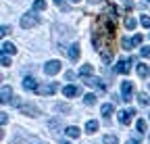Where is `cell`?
I'll return each mask as SVG.
<instances>
[{"label":"cell","instance_id":"22","mask_svg":"<svg viewBox=\"0 0 150 144\" xmlns=\"http://www.w3.org/2000/svg\"><path fill=\"white\" fill-rule=\"evenodd\" d=\"M33 11H35V13L46 11V0H33Z\"/></svg>","mask_w":150,"mask_h":144},{"label":"cell","instance_id":"41","mask_svg":"<svg viewBox=\"0 0 150 144\" xmlns=\"http://www.w3.org/2000/svg\"><path fill=\"white\" fill-rule=\"evenodd\" d=\"M146 2H148V4H150V0H146Z\"/></svg>","mask_w":150,"mask_h":144},{"label":"cell","instance_id":"6","mask_svg":"<svg viewBox=\"0 0 150 144\" xmlns=\"http://www.w3.org/2000/svg\"><path fill=\"white\" fill-rule=\"evenodd\" d=\"M134 115H136V109H125V111H121V113H119V123L129 125L131 119H134Z\"/></svg>","mask_w":150,"mask_h":144},{"label":"cell","instance_id":"24","mask_svg":"<svg viewBox=\"0 0 150 144\" xmlns=\"http://www.w3.org/2000/svg\"><path fill=\"white\" fill-rule=\"evenodd\" d=\"M102 142H104V144H119V140H117L115 134H106V136L102 138Z\"/></svg>","mask_w":150,"mask_h":144},{"label":"cell","instance_id":"5","mask_svg":"<svg viewBox=\"0 0 150 144\" xmlns=\"http://www.w3.org/2000/svg\"><path fill=\"white\" fill-rule=\"evenodd\" d=\"M131 94H134V84L131 82H123V86H121V100H125V102H129L131 100Z\"/></svg>","mask_w":150,"mask_h":144},{"label":"cell","instance_id":"39","mask_svg":"<svg viewBox=\"0 0 150 144\" xmlns=\"http://www.w3.org/2000/svg\"><path fill=\"white\" fill-rule=\"evenodd\" d=\"M71 2H73V4H79V2H81V0H71Z\"/></svg>","mask_w":150,"mask_h":144},{"label":"cell","instance_id":"28","mask_svg":"<svg viewBox=\"0 0 150 144\" xmlns=\"http://www.w3.org/2000/svg\"><path fill=\"white\" fill-rule=\"evenodd\" d=\"M54 4H56V6H59L61 11H69V4L65 2V0H54Z\"/></svg>","mask_w":150,"mask_h":144},{"label":"cell","instance_id":"13","mask_svg":"<svg viewBox=\"0 0 150 144\" xmlns=\"http://www.w3.org/2000/svg\"><path fill=\"white\" fill-rule=\"evenodd\" d=\"M23 88H25V90H33V92H35V90H38V82H35V77L27 75V77L23 79Z\"/></svg>","mask_w":150,"mask_h":144},{"label":"cell","instance_id":"40","mask_svg":"<svg viewBox=\"0 0 150 144\" xmlns=\"http://www.w3.org/2000/svg\"><path fill=\"white\" fill-rule=\"evenodd\" d=\"M61 144H69V142H65V140H63V142H61Z\"/></svg>","mask_w":150,"mask_h":144},{"label":"cell","instance_id":"11","mask_svg":"<svg viewBox=\"0 0 150 144\" xmlns=\"http://www.w3.org/2000/svg\"><path fill=\"white\" fill-rule=\"evenodd\" d=\"M129 63H131V61H119L117 67H115V71H117V73H121V75H127V73H129Z\"/></svg>","mask_w":150,"mask_h":144},{"label":"cell","instance_id":"25","mask_svg":"<svg viewBox=\"0 0 150 144\" xmlns=\"http://www.w3.org/2000/svg\"><path fill=\"white\" fill-rule=\"evenodd\" d=\"M83 102H86L88 106H92L94 102H96V94H94V92H90V94H86V96H83Z\"/></svg>","mask_w":150,"mask_h":144},{"label":"cell","instance_id":"34","mask_svg":"<svg viewBox=\"0 0 150 144\" xmlns=\"http://www.w3.org/2000/svg\"><path fill=\"white\" fill-rule=\"evenodd\" d=\"M0 115H2V117H0V121H2V125H6V123H8V115H6L4 111H2V113H0Z\"/></svg>","mask_w":150,"mask_h":144},{"label":"cell","instance_id":"3","mask_svg":"<svg viewBox=\"0 0 150 144\" xmlns=\"http://www.w3.org/2000/svg\"><path fill=\"white\" fill-rule=\"evenodd\" d=\"M56 90H59V84H46V86H38V90H35V92L38 94H42V96H50V94H54L56 92Z\"/></svg>","mask_w":150,"mask_h":144},{"label":"cell","instance_id":"2","mask_svg":"<svg viewBox=\"0 0 150 144\" xmlns=\"http://www.w3.org/2000/svg\"><path fill=\"white\" fill-rule=\"evenodd\" d=\"M38 23H40V17L35 15V11H33V13H27V15H23V17H21V27H23V29L35 27Z\"/></svg>","mask_w":150,"mask_h":144},{"label":"cell","instance_id":"16","mask_svg":"<svg viewBox=\"0 0 150 144\" xmlns=\"http://www.w3.org/2000/svg\"><path fill=\"white\" fill-rule=\"evenodd\" d=\"M100 113H102L104 117H110L112 113H115V104H112V102H106V104H102V109H100Z\"/></svg>","mask_w":150,"mask_h":144},{"label":"cell","instance_id":"15","mask_svg":"<svg viewBox=\"0 0 150 144\" xmlns=\"http://www.w3.org/2000/svg\"><path fill=\"white\" fill-rule=\"evenodd\" d=\"M98 128H100V123H98L96 119H90V121L86 123V132H88V134H96Z\"/></svg>","mask_w":150,"mask_h":144},{"label":"cell","instance_id":"8","mask_svg":"<svg viewBox=\"0 0 150 144\" xmlns=\"http://www.w3.org/2000/svg\"><path fill=\"white\" fill-rule=\"evenodd\" d=\"M11 96H13V90H11V86H8V84H2V90H0V102H2V104H6V102L11 100Z\"/></svg>","mask_w":150,"mask_h":144},{"label":"cell","instance_id":"18","mask_svg":"<svg viewBox=\"0 0 150 144\" xmlns=\"http://www.w3.org/2000/svg\"><path fill=\"white\" fill-rule=\"evenodd\" d=\"M138 75H140V77H148V75H150V67L144 65V63L138 65Z\"/></svg>","mask_w":150,"mask_h":144},{"label":"cell","instance_id":"30","mask_svg":"<svg viewBox=\"0 0 150 144\" xmlns=\"http://www.w3.org/2000/svg\"><path fill=\"white\" fill-rule=\"evenodd\" d=\"M140 23H142V27H150V17L148 15H142L140 17Z\"/></svg>","mask_w":150,"mask_h":144},{"label":"cell","instance_id":"32","mask_svg":"<svg viewBox=\"0 0 150 144\" xmlns=\"http://www.w3.org/2000/svg\"><path fill=\"white\" fill-rule=\"evenodd\" d=\"M140 52H142V57H144V59H150V48H148V46L140 48Z\"/></svg>","mask_w":150,"mask_h":144},{"label":"cell","instance_id":"12","mask_svg":"<svg viewBox=\"0 0 150 144\" xmlns=\"http://www.w3.org/2000/svg\"><path fill=\"white\" fill-rule=\"evenodd\" d=\"M100 57H102V61L108 65L112 59H115V52H112V48H102V50H100Z\"/></svg>","mask_w":150,"mask_h":144},{"label":"cell","instance_id":"10","mask_svg":"<svg viewBox=\"0 0 150 144\" xmlns=\"http://www.w3.org/2000/svg\"><path fill=\"white\" fill-rule=\"evenodd\" d=\"M19 109H21L25 115H29V117H38V115H40V109H38V106H33V104H21V106H19Z\"/></svg>","mask_w":150,"mask_h":144},{"label":"cell","instance_id":"31","mask_svg":"<svg viewBox=\"0 0 150 144\" xmlns=\"http://www.w3.org/2000/svg\"><path fill=\"white\" fill-rule=\"evenodd\" d=\"M56 111H61V113H69V111H71V106H69V104H61V102H59V104H56Z\"/></svg>","mask_w":150,"mask_h":144},{"label":"cell","instance_id":"23","mask_svg":"<svg viewBox=\"0 0 150 144\" xmlns=\"http://www.w3.org/2000/svg\"><path fill=\"white\" fill-rule=\"evenodd\" d=\"M136 128H138V132H140V134H144V132L148 130V121H146V119H138Z\"/></svg>","mask_w":150,"mask_h":144},{"label":"cell","instance_id":"1","mask_svg":"<svg viewBox=\"0 0 150 144\" xmlns=\"http://www.w3.org/2000/svg\"><path fill=\"white\" fill-rule=\"evenodd\" d=\"M112 38H115V23L110 21V15H100L92 33V44L98 52L102 48H112Z\"/></svg>","mask_w":150,"mask_h":144},{"label":"cell","instance_id":"20","mask_svg":"<svg viewBox=\"0 0 150 144\" xmlns=\"http://www.w3.org/2000/svg\"><path fill=\"white\" fill-rule=\"evenodd\" d=\"M92 73H94V67H92V65H83V67L79 69V75H81V77H88V75H92Z\"/></svg>","mask_w":150,"mask_h":144},{"label":"cell","instance_id":"19","mask_svg":"<svg viewBox=\"0 0 150 144\" xmlns=\"http://www.w3.org/2000/svg\"><path fill=\"white\" fill-rule=\"evenodd\" d=\"M2 52H6V55H15V52H17V46L11 44V42H4V44H2Z\"/></svg>","mask_w":150,"mask_h":144},{"label":"cell","instance_id":"29","mask_svg":"<svg viewBox=\"0 0 150 144\" xmlns=\"http://www.w3.org/2000/svg\"><path fill=\"white\" fill-rule=\"evenodd\" d=\"M142 40H144V38H142V33H136L134 38H131V44H134V46H140V44H142Z\"/></svg>","mask_w":150,"mask_h":144},{"label":"cell","instance_id":"37","mask_svg":"<svg viewBox=\"0 0 150 144\" xmlns=\"http://www.w3.org/2000/svg\"><path fill=\"white\" fill-rule=\"evenodd\" d=\"M65 77H67V79H73V77H75V73H73V71H67V75H65Z\"/></svg>","mask_w":150,"mask_h":144},{"label":"cell","instance_id":"21","mask_svg":"<svg viewBox=\"0 0 150 144\" xmlns=\"http://www.w3.org/2000/svg\"><path fill=\"white\" fill-rule=\"evenodd\" d=\"M138 100H140L142 106H150V96H148L146 92H140V94H138Z\"/></svg>","mask_w":150,"mask_h":144},{"label":"cell","instance_id":"4","mask_svg":"<svg viewBox=\"0 0 150 144\" xmlns=\"http://www.w3.org/2000/svg\"><path fill=\"white\" fill-rule=\"evenodd\" d=\"M61 71V61H48L44 65V73L46 75H56Z\"/></svg>","mask_w":150,"mask_h":144},{"label":"cell","instance_id":"7","mask_svg":"<svg viewBox=\"0 0 150 144\" xmlns=\"http://www.w3.org/2000/svg\"><path fill=\"white\" fill-rule=\"evenodd\" d=\"M86 86L96 88V90H100V92H104V90H106V84H104L102 79H98V77H88V79H86Z\"/></svg>","mask_w":150,"mask_h":144},{"label":"cell","instance_id":"36","mask_svg":"<svg viewBox=\"0 0 150 144\" xmlns=\"http://www.w3.org/2000/svg\"><path fill=\"white\" fill-rule=\"evenodd\" d=\"M125 144H140V140H138V138H131V140H127Z\"/></svg>","mask_w":150,"mask_h":144},{"label":"cell","instance_id":"9","mask_svg":"<svg viewBox=\"0 0 150 144\" xmlns=\"http://www.w3.org/2000/svg\"><path fill=\"white\" fill-rule=\"evenodd\" d=\"M63 94H65L67 98L79 96V94H81V88H79V86H65V88H63Z\"/></svg>","mask_w":150,"mask_h":144},{"label":"cell","instance_id":"35","mask_svg":"<svg viewBox=\"0 0 150 144\" xmlns=\"http://www.w3.org/2000/svg\"><path fill=\"white\" fill-rule=\"evenodd\" d=\"M0 33H2V35H8V33H11V27H8V25H2V31H0Z\"/></svg>","mask_w":150,"mask_h":144},{"label":"cell","instance_id":"26","mask_svg":"<svg viewBox=\"0 0 150 144\" xmlns=\"http://www.w3.org/2000/svg\"><path fill=\"white\" fill-rule=\"evenodd\" d=\"M0 63H2V67H11V57L6 55V52H2V59H0Z\"/></svg>","mask_w":150,"mask_h":144},{"label":"cell","instance_id":"14","mask_svg":"<svg viewBox=\"0 0 150 144\" xmlns=\"http://www.w3.org/2000/svg\"><path fill=\"white\" fill-rule=\"evenodd\" d=\"M79 55H81L79 44H71V46H69V59H71V61H77V59H79Z\"/></svg>","mask_w":150,"mask_h":144},{"label":"cell","instance_id":"27","mask_svg":"<svg viewBox=\"0 0 150 144\" xmlns=\"http://www.w3.org/2000/svg\"><path fill=\"white\" fill-rule=\"evenodd\" d=\"M125 27L127 29H134L136 27V19H134V17H127V19H125Z\"/></svg>","mask_w":150,"mask_h":144},{"label":"cell","instance_id":"38","mask_svg":"<svg viewBox=\"0 0 150 144\" xmlns=\"http://www.w3.org/2000/svg\"><path fill=\"white\" fill-rule=\"evenodd\" d=\"M90 2H92V4H98V2H102V0H90Z\"/></svg>","mask_w":150,"mask_h":144},{"label":"cell","instance_id":"33","mask_svg":"<svg viewBox=\"0 0 150 144\" xmlns=\"http://www.w3.org/2000/svg\"><path fill=\"white\" fill-rule=\"evenodd\" d=\"M121 46H123V50H129L134 44H131V40H121Z\"/></svg>","mask_w":150,"mask_h":144},{"label":"cell","instance_id":"17","mask_svg":"<svg viewBox=\"0 0 150 144\" xmlns=\"http://www.w3.org/2000/svg\"><path fill=\"white\" fill-rule=\"evenodd\" d=\"M65 134H67L69 138H79V134H81V130L77 128V125H69V128L65 130Z\"/></svg>","mask_w":150,"mask_h":144}]
</instances>
